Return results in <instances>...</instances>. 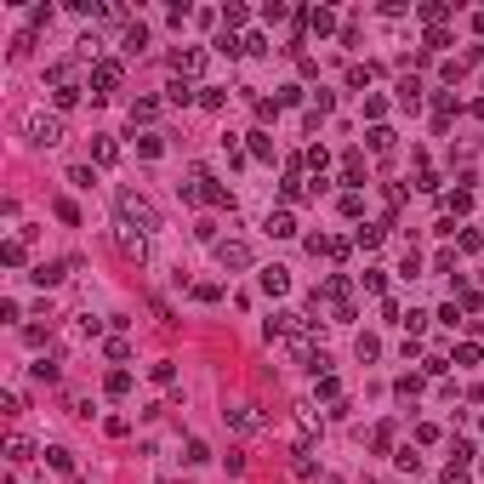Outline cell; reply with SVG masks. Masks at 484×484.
I'll use <instances>...</instances> for the list:
<instances>
[{"label":"cell","instance_id":"cell-10","mask_svg":"<svg viewBox=\"0 0 484 484\" xmlns=\"http://www.w3.org/2000/svg\"><path fill=\"white\" fill-rule=\"evenodd\" d=\"M143 46H148V29L131 23V29H125V52H143Z\"/></svg>","mask_w":484,"mask_h":484},{"label":"cell","instance_id":"cell-11","mask_svg":"<svg viewBox=\"0 0 484 484\" xmlns=\"http://www.w3.org/2000/svg\"><path fill=\"white\" fill-rule=\"evenodd\" d=\"M69 183H74V188H92L97 177H92V165H69Z\"/></svg>","mask_w":484,"mask_h":484},{"label":"cell","instance_id":"cell-15","mask_svg":"<svg viewBox=\"0 0 484 484\" xmlns=\"http://www.w3.org/2000/svg\"><path fill=\"white\" fill-rule=\"evenodd\" d=\"M80 103V85H57V109H74Z\"/></svg>","mask_w":484,"mask_h":484},{"label":"cell","instance_id":"cell-17","mask_svg":"<svg viewBox=\"0 0 484 484\" xmlns=\"http://www.w3.org/2000/svg\"><path fill=\"white\" fill-rule=\"evenodd\" d=\"M478 427H484V416H478Z\"/></svg>","mask_w":484,"mask_h":484},{"label":"cell","instance_id":"cell-12","mask_svg":"<svg viewBox=\"0 0 484 484\" xmlns=\"http://www.w3.org/2000/svg\"><path fill=\"white\" fill-rule=\"evenodd\" d=\"M416 97H422V80H416V74L399 80V103H416Z\"/></svg>","mask_w":484,"mask_h":484},{"label":"cell","instance_id":"cell-5","mask_svg":"<svg viewBox=\"0 0 484 484\" xmlns=\"http://www.w3.org/2000/svg\"><path fill=\"white\" fill-rule=\"evenodd\" d=\"M92 85H97V97H109L114 85H120V63H109V57H103V63L92 69Z\"/></svg>","mask_w":484,"mask_h":484},{"label":"cell","instance_id":"cell-7","mask_svg":"<svg viewBox=\"0 0 484 484\" xmlns=\"http://www.w3.org/2000/svg\"><path fill=\"white\" fill-rule=\"evenodd\" d=\"M200 69H205V52H200V46L177 52V74H183V80H188V74H200Z\"/></svg>","mask_w":484,"mask_h":484},{"label":"cell","instance_id":"cell-6","mask_svg":"<svg viewBox=\"0 0 484 484\" xmlns=\"http://www.w3.org/2000/svg\"><path fill=\"white\" fill-rule=\"evenodd\" d=\"M114 240H120V251H125V256H137V262H143V256H148V245H143V234H131V228H125V223H120V228H114Z\"/></svg>","mask_w":484,"mask_h":484},{"label":"cell","instance_id":"cell-2","mask_svg":"<svg viewBox=\"0 0 484 484\" xmlns=\"http://www.w3.org/2000/svg\"><path fill=\"white\" fill-rule=\"evenodd\" d=\"M29 143H46V148L63 143V114H40V109H34V114H29Z\"/></svg>","mask_w":484,"mask_h":484},{"label":"cell","instance_id":"cell-8","mask_svg":"<svg viewBox=\"0 0 484 484\" xmlns=\"http://www.w3.org/2000/svg\"><path fill=\"white\" fill-rule=\"evenodd\" d=\"M268 234H274V240H291V234H296L291 211H268Z\"/></svg>","mask_w":484,"mask_h":484},{"label":"cell","instance_id":"cell-4","mask_svg":"<svg viewBox=\"0 0 484 484\" xmlns=\"http://www.w3.org/2000/svg\"><path fill=\"white\" fill-rule=\"evenodd\" d=\"M296 331H307V319H302V314H291V307H279V314L268 319V336H296Z\"/></svg>","mask_w":484,"mask_h":484},{"label":"cell","instance_id":"cell-3","mask_svg":"<svg viewBox=\"0 0 484 484\" xmlns=\"http://www.w3.org/2000/svg\"><path fill=\"white\" fill-rule=\"evenodd\" d=\"M216 262H223L228 274H234V268H251V245H245V240H223V245H216Z\"/></svg>","mask_w":484,"mask_h":484},{"label":"cell","instance_id":"cell-16","mask_svg":"<svg viewBox=\"0 0 484 484\" xmlns=\"http://www.w3.org/2000/svg\"><path fill=\"white\" fill-rule=\"evenodd\" d=\"M371 148H382V154L393 148V131H387V125H376V131H371Z\"/></svg>","mask_w":484,"mask_h":484},{"label":"cell","instance_id":"cell-14","mask_svg":"<svg viewBox=\"0 0 484 484\" xmlns=\"http://www.w3.org/2000/svg\"><path fill=\"white\" fill-rule=\"evenodd\" d=\"M467 478H473L467 462H450V467H445V484H467Z\"/></svg>","mask_w":484,"mask_h":484},{"label":"cell","instance_id":"cell-1","mask_svg":"<svg viewBox=\"0 0 484 484\" xmlns=\"http://www.w3.org/2000/svg\"><path fill=\"white\" fill-rule=\"evenodd\" d=\"M114 205H120V223H125V228H143V234H154V228H160V211H154L143 194L120 188V200H114Z\"/></svg>","mask_w":484,"mask_h":484},{"label":"cell","instance_id":"cell-9","mask_svg":"<svg viewBox=\"0 0 484 484\" xmlns=\"http://www.w3.org/2000/svg\"><path fill=\"white\" fill-rule=\"evenodd\" d=\"M285 268H262V291H268V296H285Z\"/></svg>","mask_w":484,"mask_h":484},{"label":"cell","instance_id":"cell-13","mask_svg":"<svg viewBox=\"0 0 484 484\" xmlns=\"http://www.w3.org/2000/svg\"><path fill=\"white\" fill-rule=\"evenodd\" d=\"M188 97H194V85L177 74V80H171V103H188Z\"/></svg>","mask_w":484,"mask_h":484}]
</instances>
